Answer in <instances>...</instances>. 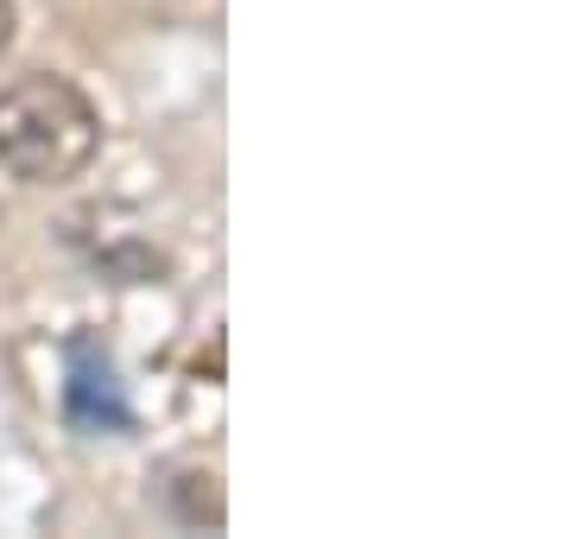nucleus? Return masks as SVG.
<instances>
[{
	"label": "nucleus",
	"mask_w": 570,
	"mask_h": 539,
	"mask_svg": "<svg viewBox=\"0 0 570 539\" xmlns=\"http://www.w3.org/2000/svg\"><path fill=\"white\" fill-rule=\"evenodd\" d=\"M102 146V115L70 77L32 70L0 89V166L20 185H63Z\"/></svg>",
	"instance_id": "nucleus-1"
},
{
	"label": "nucleus",
	"mask_w": 570,
	"mask_h": 539,
	"mask_svg": "<svg viewBox=\"0 0 570 539\" xmlns=\"http://www.w3.org/2000/svg\"><path fill=\"white\" fill-rule=\"evenodd\" d=\"M70 419L89 425V432H121L127 425L121 381H115V369L96 362L89 350H77V369H70Z\"/></svg>",
	"instance_id": "nucleus-2"
},
{
	"label": "nucleus",
	"mask_w": 570,
	"mask_h": 539,
	"mask_svg": "<svg viewBox=\"0 0 570 539\" xmlns=\"http://www.w3.org/2000/svg\"><path fill=\"white\" fill-rule=\"evenodd\" d=\"M13 45V0H0V51Z\"/></svg>",
	"instance_id": "nucleus-3"
}]
</instances>
